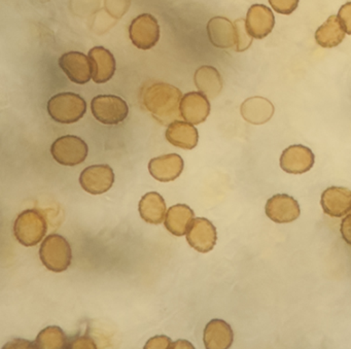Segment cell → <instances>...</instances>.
I'll return each mask as SVG.
<instances>
[{
	"mask_svg": "<svg viewBox=\"0 0 351 349\" xmlns=\"http://www.w3.org/2000/svg\"><path fill=\"white\" fill-rule=\"evenodd\" d=\"M182 98L180 89L165 83L154 84L143 94V106L162 125L171 124L182 117L180 110Z\"/></svg>",
	"mask_w": 351,
	"mask_h": 349,
	"instance_id": "obj_1",
	"label": "cell"
},
{
	"mask_svg": "<svg viewBox=\"0 0 351 349\" xmlns=\"http://www.w3.org/2000/svg\"><path fill=\"white\" fill-rule=\"evenodd\" d=\"M87 112V104L82 96L71 92L59 93L48 102V112L55 122L73 124Z\"/></svg>",
	"mask_w": 351,
	"mask_h": 349,
	"instance_id": "obj_2",
	"label": "cell"
},
{
	"mask_svg": "<svg viewBox=\"0 0 351 349\" xmlns=\"http://www.w3.org/2000/svg\"><path fill=\"white\" fill-rule=\"evenodd\" d=\"M43 264L52 272H64L71 266L73 252L71 244L62 236L52 234L43 242L40 248Z\"/></svg>",
	"mask_w": 351,
	"mask_h": 349,
	"instance_id": "obj_3",
	"label": "cell"
},
{
	"mask_svg": "<svg viewBox=\"0 0 351 349\" xmlns=\"http://www.w3.org/2000/svg\"><path fill=\"white\" fill-rule=\"evenodd\" d=\"M47 230L48 225L44 215L36 209H28L20 213L14 225L16 239L27 248L40 243Z\"/></svg>",
	"mask_w": 351,
	"mask_h": 349,
	"instance_id": "obj_4",
	"label": "cell"
},
{
	"mask_svg": "<svg viewBox=\"0 0 351 349\" xmlns=\"http://www.w3.org/2000/svg\"><path fill=\"white\" fill-rule=\"evenodd\" d=\"M91 110L94 118L104 125H118L126 120L129 108L119 96L99 95L93 98Z\"/></svg>",
	"mask_w": 351,
	"mask_h": 349,
	"instance_id": "obj_5",
	"label": "cell"
},
{
	"mask_svg": "<svg viewBox=\"0 0 351 349\" xmlns=\"http://www.w3.org/2000/svg\"><path fill=\"white\" fill-rule=\"evenodd\" d=\"M87 143L77 136L66 135L55 141L51 154L55 161L63 166H77L83 163L88 156Z\"/></svg>",
	"mask_w": 351,
	"mask_h": 349,
	"instance_id": "obj_6",
	"label": "cell"
},
{
	"mask_svg": "<svg viewBox=\"0 0 351 349\" xmlns=\"http://www.w3.org/2000/svg\"><path fill=\"white\" fill-rule=\"evenodd\" d=\"M131 42L141 50H149L159 42L160 26L149 14H143L133 20L129 27Z\"/></svg>",
	"mask_w": 351,
	"mask_h": 349,
	"instance_id": "obj_7",
	"label": "cell"
},
{
	"mask_svg": "<svg viewBox=\"0 0 351 349\" xmlns=\"http://www.w3.org/2000/svg\"><path fill=\"white\" fill-rule=\"evenodd\" d=\"M114 182V170L108 165L90 166L80 176L82 188L92 195L104 194L110 190Z\"/></svg>",
	"mask_w": 351,
	"mask_h": 349,
	"instance_id": "obj_8",
	"label": "cell"
},
{
	"mask_svg": "<svg viewBox=\"0 0 351 349\" xmlns=\"http://www.w3.org/2000/svg\"><path fill=\"white\" fill-rule=\"evenodd\" d=\"M265 211L267 217L277 224L293 223L301 215L298 201L287 194H277L271 197L267 201Z\"/></svg>",
	"mask_w": 351,
	"mask_h": 349,
	"instance_id": "obj_9",
	"label": "cell"
},
{
	"mask_svg": "<svg viewBox=\"0 0 351 349\" xmlns=\"http://www.w3.org/2000/svg\"><path fill=\"white\" fill-rule=\"evenodd\" d=\"M315 157L309 147L301 145H291L283 151L280 167L289 174H303L313 167Z\"/></svg>",
	"mask_w": 351,
	"mask_h": 349,
	"instance_id": "obj_10",
	"label": "cell"
},
{
	"mask_svg": "<svg viewBox=\"0 0 351 349\" xmlns=\"http://www.w3.org/2000/svg\"><path fill=\"white\" fill-rule=\"evenodd\" d=\"M60 69L73 83L85 85L92 79L89 56L81 52H69L59 59Z\"/></svg>",
	"mask_w": 351,
	"mask_h": 349,
	"instance_id": "obj_11",
	"label": "cell"
},
{
	"mask_svg": "<svg viewBox=\"0 0 351 349\" xmlns=\"http://www.w3.org/2000/svg\"><path fill=\"white\" fill-rule=\"evenodd\" d=\"M217 239V229L210 221L204 217L195 219L186 233L189 244L197 252L203 254L213 250Z\"/></svg>",
	"mask_w": 351,
	"mask_h": 349,
	"instance_id": "obj_12",
	"label": "cell"
},
{
	"mask_svg": "<svg viewBox=\"0 0 351 349\" xmlns=\"http://www.w3.org/2000/svg\"><path fill=\"white\" fill-rule=\"evenodd\" d=\"M245 24L248 34L252 38L263 40L268 36L274 28V14L266 5H252L246 15Z\"/></svg>",
	"mask_w": 351,
	"mask_h": 349,
	"instance_id": "obj_13",
	"label": "cell"
},
{
	"mask_svg": "<svg viewBox=\"0 0 351 349\" xmlns=\"http://www.w3.org/2000/svg\"><path fill=\"white\" fill-rule=\"evenodd\" d=\"M180 115L184 121L193 125L205 122L210 114L208 98L201 92H191L182 98Z\"/></svg>",
	"mask_w": 351,
	"mask_h": 349,
	"instance_id": "obj_14",
	"label": "cell"
},
{
	"mask_svg": "<svg viewBox=\"0 0 351 349\" xmlns=\"http://www.w3.org/2000/svg\"><path fill=\"white\" fill-rule=\"evenodd\" d=\"M322 209L330 217H342L351 210V191L342 186H330L322 195Z\"/></svg>",
	"mask_w": 351,
	"mask_h": 349,
	"instance_id": "obj_15",
	"label": "cell"
},
{
	"mask_svg": "<svg viewBox=\"0 0 351 349\" xmlns=\"http://www.w3.org/2000/svg\"><path fill=\"white\" fill-rule=\"evenodd\" d=\"M91 63L92 80L96 84H104L110 81L116 73V59L114 55L104 47H95L89 52Z\"/></svg>",
	"mask_w": 351,
	"mask_h": 349,
	"instance_id": "obj_16",
	"label": "cell"
},
{
	"mask_svg": "<svg viewBox=\"0 0 351 349\" xmlns=\"http://www.w3.org/2000/svg\"><path fill=\"white\" fill-rule=\"evenodd\" d=\"M184 170V160L178 154L161 156L149 161V171L155 180L162 182H172L180 178Z\"/></svg>",
	"mask_w": 351,
	"mask_h": 349,
	"instance_id": "obj_17",
	"label": "cell"
},
{
	"mask_svg": "<svg viewBox=\"0 0 351 349\" xmlns=\"http://www.w3.org/2000/svg\"><path fill=\"white\" fill-rule=\"evenodd\" d=\"M207 349H228L234 341L231 326L223 320H213L206 324L203 335Z\"/></svg>",
	"mask_w": 351,
	"mask_h": 349,
	"instance_id": "obj_18",
	"label": "cell"
},
{
	"mask_svg": "<svg viewBox=\"0 0 351 349\" xmlns=\"http://www.w3.org/2000/svg\"><path fill=\"white\" fill-rule=\"evenodd\" d=\"M207 34L213 46L230 49L236 46L235 25L227 18L215 17L207 24Z\"/></svg>",
	"mask_w": 351,
	"mask_h": 349,
	"instance_id": "obj_19",
	"label": "cell"
},
{
	"mask_svg": "<svg viewBox=\"0 0 351 349\" xmlns=\"http://www.w3.org/2000/svg\"><path fill=\"white\" fill-rule=\"evenodd\" d=\"M242 118L252 125H263L271 120L274 115V106L264 97L248 98L241 104Z\"/></svg>",
	"mask_w": 351,
	"mask_h": 349,
	"instance_id": "obj_20",
	"label": "cell"
},
{
	"mask_svg": "<svg viewBox=\"0 0 351 349\" xmlns=\"http://www.w3.org/2000/svg\"><path fill=\"white\" fill-rule=\"evenodd\" d=\"M166 139L180 149H193L198 145V130L191 123L174 121L166 130Z\"/></svg>",
	"mask_w": 351,
	"mask_h": 349,
	"instance_id": "obj_21",
	"label": "cell"
},
{
	"mask_svg": "<svg viewBox=\"0 0 351 349\" xmlns=\"http://www.w3.org/2000/svg\"><path fill=\"white\" fill-rule=\"evenodd\" d=\"M195 213L186 204H176L166 213L165 227L176 236H184L194 221Z\"/></svg>",
	"mask_w": 351,
	"mask_h": 349,
	"instance_id": "obj_22",
	"label": "cell"
},
{
	"mask_svg": "<svg viewBox=\"0 0 351 349\" xmlns=\"http://www.w3.org/2000/svg\"><path fill=\"white\" fill-rule=\"evenodd\" d=\"M139 215L143 221L159 225L165 219L166 203L163 197L156 192L147 193L139 202Z\"/></svg>",
	"mask_w": 351,
	"mask_h": 349,
	"instance_id": "obj_23",
	"label": "cell"
},
{
	"mask_svg": "<svg viewBox=\"0 0 351 349\" xmlns=\"http://www.w3.org/2000/svg\"><path fill=\"white\" fill-rule=\"evenodd\" d=\"M194 80L199 91L209 99H215L223 90V80L215 67H200L195 73Z\"/></svg>",
	"mask_w": 351,
	"mask_h": 349,
	"instance_id": "obj_24",
	"label": "cell"
},
{
	"mask_svg": "<svg viewBox=\"0 0 351 349\" xmlns=\"http://www.w3.org/2000/svg\"><path fill=\"white\" fill-rule=\"evenodd\" d=\"M345 34L346 32L339 20L338 16H330L316 30L315 40L322 48H335L344 40Z\"/></svg>",
	"mask_w": 351,
	"mask_h": 349,
	"instance_id": "obj_25",
	"label": "cell"
},
{
	"mask_svg": "<svg viewBox=\"0 0 351 349\" xmlns=\"http://www.w3.org/2000/svg\"><path fill=\"white\" fill-rule=\"evenodd\" d=\"M36 348L63 349L69 346L66 335L62 328L52 326L44 328L36 337Z\"/></svg>",
	"mask_w": 351,
	"mask_h": 349,
	"instance_id": "obj_26",
	"label": "cell"
},
{
	"mask_svg": "<svg viewBox=\"0 0 351 349\" xmlns=\"http://www.w3.org/2000/svg\"><path fill=\"white\" fill-rule=\"evenodd\" d=\"M236 28V51L244 52L252 44V36L248 34L245 20L239 19L234 23Z\"/></svg>",
	"mask_w": 351,
	"mask_h": 349,
	"instance_id": "obj_27",
	"label": "cell"
},
{
	"mask_svg": "<svg viewBox=\"0 0 351 349\" xmlns=\"http://www.w3.org/2000/svg\"><path fill=\"white\" fill-rule=\"evenodd\" d=\"M300 0H269L272 9L281 15H291L299 5Z\"/></svg>",
	"mask_w": 351,
	"mask_h": 349,
	"instance_id": "obj_28",
	"label": "cell"
},
{
	"mask_svg": "<svg viewBox=\"0 0 351 349\" xmlns=\"http://www.w3.org/2000/svg\"><path fill=\"white\" fill-rule=\"evenodd\" d=\"M338 18L345 32L351 36V1L341 7V9L339 10Z\"/></svg>",
	"mask_w": 351,
	"mask_h": 349,
	"instance_id": "obj_29",
	"label": "cell"
},
{
	"mask_svg": "<svg viewBox=\"0 0 351 349\" xmlns=\"http://www.w3.org/2000/svg\"><path fill=\"white\" fill-rule=\"evenodd\" d=\"M171 339L167 336H156L149 339L145 344V349H170Z\"/></svg>",
	"mask_w": 351,
	"mask_h": 349,
	"instance_id": "obj_30",
	"label": "cell"
},
{
	"mask_svg": "<svg viewBox=\"0 0 351 349\" xmlns=\"http://www.w3.org/2000/svg\"><path fill=\"white\" fill-rule=\"evenodd\" d=\"M67 348H88L95 349L97 348L93 339L88 336L75 337L71 342H69Z\"/></svg>",
	"mask_w": 351,
	"mask_h": 349,
	"instance_id": "obj_31",
	"label": "cell"
},
{
	"mask_svg": "<svg viewBox=\"0 0 351 349\" xmlns=\"http://www.w3.org/2000/svg\"><path fill=\"white\" fill-rule=\"evenodd\" d=\"M341 234L345 242L351 245V210L341 223Z\"/></svg>",
	"mask_w": 351,
	"mask_h": 349,
	"instance_id": "obj_32",
	"label": "cell"
},
{
	"mask_svg": "<svg viewBox=\"0 0 351 349\" xmlns=\"http://www.w3.org/2000/svg\"><path fill=\"white\" fill-rule=\"evenodd\" d=\"M36 343L29 342L27 340H22V339H15V340L5 345L3 348H36Z\"/></svg>",
	"mask_w": 351,
	"mask_h": 349,
	"instance_id": "obj_33",
	"label": "cell"
},
{
	"mask_svg": "<svg viewBox=\"0 0 351 349\" xmlns=\"http://www.w3.org/2000/svg\"><path fill=\"white\" fill-rule=\"evenodd\" d=\"M174 348H194L192 344L188 341L186 340H178L176 342L172 343L171 346H170V349Z\"/></svg>",
	"mask_w": 351,
	"mask_h": 349,
	"instance_id": "obj_34",
	"label": "cell"
}]
</instances>
